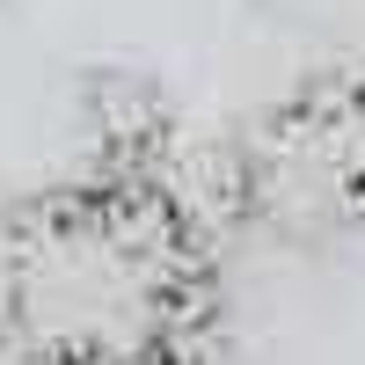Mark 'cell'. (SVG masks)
Listing matches in <instances>:
<instances>
[{"mask_svg": "<svg viewBox=\"0 0 365 365\" xmlns=\"http://www.w3.org/2000/svg\"><path fill=\"white\" fill-rule=\"evenodd\" d=\"M241 205L278 234H322L365 212V81H336L270 117L234 175Z\"/></svg>", "mask_w": 365, "mask_h": 365, "instance_id": "cell-2", "label": "cell"}, {"mask_svg": "<svg viewBox=\"0 0 365 365\" xmlns=\"http://www.w3.org/2000/svg\"><path fill=\"white\" fill-rule=\"evenodd\" d=\"M212 256L168 175H88L0 212V351L15 365H190Z\"/></svg>", "mask_w": 365, "mask_h": 365, "instance_id": "cell-1", "label": "cell"}, {"mask_svg": "<svg viewBox=\"0 0 365 365\" xmlns=\"http://www.w3.org/2000/svg\"><path fill=\"white\" fill-rule=\"evenodd\" d=\"M81 117L96 139V175H161L168 161V96L132 66H103L81 88Z\"/></svg>", "mask_w": 365, "mask_h": 365, "instance_id": "cell-3", "label": "cell"}]
</instances>
